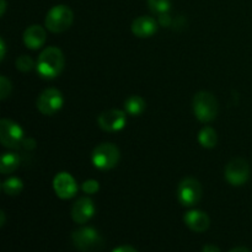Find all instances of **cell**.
Masks as SVG:
<instances>
[{
  "instance_id": "obj_1",
  "label": "cell",
  "mask_w": 252,
  "mask_h": 252,
  "mask_svg": "<svg viewBox=\"0 0 252 252\" xmlns=\"http://www.w3.org/2000/svg\"><path fill=\"white\" fill-rule=\"evenodd\" d=\"M65 59L63 52L57 47L43 49L37 61V71L44 79H54L63 71Z\"/></svg>"
},
{
  "instance_id": "obj_2",
  "label": "cell",
  "mask_w": 252,
  "mask_h": 252,
  "mask_svg": "<svg viewBox=\"0 0 252 252\" xmlns=\"http://www.w3.org/2000/svg\"><path fill=\"white\" fill-rule=\"evenodd\" d=\"M193 112L197 120L203 123L212 122L218 115V101L213 94L199 91L193 97Z\"/></svg>"
},
{
  "instance_id": "obj_3",
  "label": "cell",
  "mask_w": 252,
  "mask_h": 252,
  "mask_svg": "<svg viewBox=\"0 0 252 252\" xmlns=\"http://www.w3.org/2000/svg\"><path fill=\"white\" fill-rule=\"evenodd\" d=\"M120 149L112 143H102L94 149L91 161L98 170H111L120 161Z\"/></svg>"
},
{
  "instance_id": "obj_4",
  "label": "cell",
  "mask_w": 252,
  "mask_h": 252,
  "mask_svg": "<svg viewBox=\"0 0 252 252\" xmlns=\"http://www.w3.org/2000/svg\"><path fill=\"white\" fill-rule=\"evenodd\" d=\"M73 20L74 14L70 7L66 5H56L47 12L46 27L51 32L61 33L71 26Z\"/></svg>"
},
{
  "instance_id": "obj_5",
  "label": "cell",
  "mask_w": 252,
  "mask_h": 252,
  "mask_svg": "<svg viewBox=\"0 0 252 252\" xmlns=\"http://www.w3.org/2000/svg\"><path fill=\"white\" fill-rule=\"evenodd\" d=\"M73 244L80 251H98L103 248L105 241L101 234L91 226H85L75 230L71 235Z\"/></svg>"
},
{
  "instance_id": "obj_6",
  "label": "cell",
  "mask_w": 252,
  "mask_h": 252,
  "mask_svg": "<svg viewBox=\"0 0 252 252\" xmlns=\"http://www.w3.org/2000/svg\"><path fill=\"white\" fill-rule=\"evenodd\" d=\"M202 186L193 177H187L177 187V199L185 207H193L201 201Z\"/></svg>"
},
{
  "instance_id": "obj_7",
  "label": "cell",
  "mask_w": 252,
  "mask_h": 252,
  "mask_svg": "<svg viewBox=\"0 0 252 252\" xmlns=\"http://www.w3.org/2000/svg\"><path fill=\"white\" fill-rule=\"evenodd\" d=\"M0 140L9 149H19L24 142V130L14 121L2 118L0 121Z\"/></svg>"
},
{
  "instance_id": "obj_8",
  "label": "cell",
  "mask_w": 252,
  "mask_h": 252,
  "mask_svg": "<svg viewBox=\"0 0 252 252\" xmlns=\"http://www.w3.org/2000/svg\"><path fill=\"white\" fill-rule=\"evenodd\" d=\"M225 180L231 186H243L250 179V165L245 159L236 158L225 166Z\"/></svg>"
},
{
  "instance_id": "obj_9",
  "label": "cell",
  "mask_w": 252,
  "mask_h": 252,
  "mask_svg": "<svg viewBox=\"0 0 252 252\" xmlns=\"http://www.w3.org/2000/svg\"><path fill=\"white\" fill-rule=\"evenodd\" d=\"M64 98L63 95L57 89H46L43 93L37 98V108L42 115L52 116L54 113L58 112L62 107H63Z\"/></svg>"
},
{
  "instance_id": "obj_10",
  "label": "cell",
  "mask_w": 252,
  "mask_h": 252,
  "mask_svg": "<svg viewBox=\"0 0 252 252\" xmlns=\"http://www.w3.org/2000/svg\"><path fill=\"white\" fill-rule=\"evenodd\" d=\"M127 122V112L122 110H108L101 113L97 118V123L105 132H118L123 129Z\"/></svg>"
},
{
  "instance_id": "obj_11",
  "label": "cell",
  "mask_w": 252,
  "mask_h": 252,
  "mask_svg": "<svg viewBox=\"0 0 252 252\" xmlns=\"http://www.w3.org/2000/svg\"><path fill=\"white\" fill-rule=\"evenodd\" d=\"M53 189L57 196L62 199L73 198L78 192V185L74 177L68 172H59L53 180Z\"/></svg>"
},
{
  "instance_id": "obj_12",
  "label": "cell",
  "mask_w": 252,
  "mask_h": 252,
  "mask_svg": "<svg viewBox=\"0 0 252 252\" xmlns=\"http://www.w3.org/2000/svg\"><path fill=\"white\" fill-rule=\"evenodd\" d=\"M96 207L95 203L89 197H81L75 203L73 204L71 208V218L75 223L84 224L90 220L95 216Z\"/></svg>"
},
{
  "instance_id": "obj_13",
  "label": "cell",
  "mask_w": 252,
  "mask_h": 252,
  "mask_svg": "<svg viewBox=\"0 0 252 252\" xmlns=\"http://www.w3.org/2000/svg\"><path fill=\"white\" fill-rule=\"evenodd\" d=\"M158 31L157 20L150 16H140L137 17L132 22V32L137 37L140 38H147L153 36Z\"/></svg>"
},
{
  "instance_id": "obj_14",
  "label": "cell",
  "mask_w": 252,
  "mask_h": 252,
  "mask_svg": "<svg viewBox=\"0 0 252 252\" xmlns=\"http://www.w3.org/2000/svg\"><path fill=\"white\" fill-rule=\"evenodd\" d=\"M185 224L196 233H203L209 228L211 219L202 211H189L184 217Z\"/></svg>"
},
{
  "instance_id": "obj_15",
  "label": "cell",
  "mask_w": 252,
  "mask_h": 252,
  "mask_svg": "<svg viewBox=\"0 0 252 252\" xmlns=\"http://www.w3.org/2000/svg\"><path fill=\"white\" fill-rule=\"evenodd\" d=\"M46 31L38 25H32L24 32V43L30 49H39L46 42Z\"/></svg>"
},
{
  "instance_id": "obj_16",
  "label": "cell",
  "mask_w": 252,
  "mask_h": 252,
  "mask_svg": "<svg viewBox=\"0 0 252 252\" xmlns=\"http://www.w3.org/2000/svg\"><path fill=\"white\" fill-rule=\"evenodd\" d=\"M125 111L130 116H140L145 111L144 98L138 95L128 97L125 102Z\"/></svg>"
},
{
  "instance_id": "obj_17",
  "label": "cell",
  "mask_w": 252,
  "mask_h": 252,
  "mask_svg": "<svg viewBox=\"0 0 252 252\" xmlns=\"http://www.w3.org/2000/svg\"><path fill=\"white\" fill-rule=\"evenodd\" d=\"M20 157L15 153H5L1 157V162H0V172L4 175L11 174L19 167Z\"/></svg>"
},
{
  "instance_id": "obj_18",
  "label": "cell",
  "mask_w": 252,
  "mask_h": 252,
  "mask_svg": "<svg viewBox=\"0 0 252 252\" xmlns=\"http://www.w3.org/2000/svg\"><path fill=\"white\" fill-rule=\"evenodd\" d=\"M198 142L203 148L212 149L217 145L218 135H217V132L212 127H204L198 133Z\"/></svg>"
},
{
  "instance_id": "obj_19",
  "label": "cell",
  "mask_w": 252,
  "mask_h": 252,
  "mask_svg": "<svg viewBox=\"0 0 252 252\" xmlns=\"http://www.w3.org/2000/svg\"><path fill=\"white\" fill-rule=\"evenodd\" d=\"M2 191L5 192L9 196H17L22 192V189H24V184L20 179L17 177H10V179L5 180L1 185Z\"/></svg>"
},
{
  "instance_id": "obj_20",
  "label": "cell",
  "mask_w": 252,
  "mask_h": 252,
  "mask_svg": "<svg viewBox=\"0 0 252 252\" xmlns=\"http://www.w3.org/2000/svg\"><path fill=\"white\" fill-rule=\"evenodd\" d=\"M148 6L153 14L161 15L169 12V10L171 9V1L170 0H148Z\"/></svg>"
},
{
  "instance_id": "obj_21",
  "label": "cell",
  "mask_w": 252,
  "mask_h": 252,
  "mask_svg": "<svg viewBox=\"0 0 252 252\" xmlns=\"http://www.w3.org/2000/svg\"><path fill=\"white\" fill-rule=\"evenodd\" d=\"M33 66V61H32V58H30L29 56H21L16 59V69L22 71V73H27V71L31 70Z\"/></svg>"
},
{
  "instance_id": "obj_22",
  "label": "cell",
  "mask_w": 252,
  "mask_h": 252,
  "mask_svg": "<svg viewBox=\"0 0 252 252\" xmlns=\"http://www.w3.org/2000/svg\"><path fill=\"white\" fill-rule=\"evenodd\" d=\"M11 93V83L6 76H0V98L5 100Z\"/></svg>"
},
{
  "instance_id": "obj_23",
  "label": "cell",
  "mask_w": 252,
  "mask_h": 252,
  "mask_svg": "<svg viewBox=\"0 0 252 252\" xmlns=\"http://www.w3.org/2000/svg\"><path fill=\"white\" fill-rule=\"evenodd\" d=\"M81 189H83L85 193L94 194L100 189V185H98V182L94 179L86 180V181H84L83 185H81Z\"/></svg>"
},
{
  "instance_id": "obj_24",
  "label": "cell",
  "mask_w": 252,
  "mask_h": 252,
  "mask_svg": "<svg viewBox=\"0 0 252 252\" xmlns=\"http://www.w3.org/2000/svg\"><path fill=\"white\" fill-rule=\"evenodd\" d=\"M158 22H159L160 26L167 27L170 26V24H171V17H170V15L167 14V12H165V14L159 15V20H158Z\"/></svg>"
},
{
  "instance_id": "obj_25",
  "label": "cell",
  "mask_w": 252,
  "mask_h": 252,
  "mask_svg": "<svg viewBox=\"0 0 252 252\" xmlns=\"http://www.w3.org/2000/svg\"><path fill=\"white\" fill-rule=\"evenodd\" d=\"M22 147L27 150L29 149L32 150L34 147H36V142H34L33 139H24V142H22Z\"/></svg>"
},
{
  "instance_id": "obj_26",
  "label": "cell",
  "mask_w": 252,
  "mask_h": 252,
  "mask_svg": "<svg viewBox=\"0 0 252 252\" xmlns=\"http://www.w3.org/2000/svg\"><path fill=\"white\" fill-rule=\"evenodd\" d=\"M113 252H137L134 248H132V246H120V248H116L112 250Z\"/></svg>"
},
{
  "instance_id": "obj_27",
  "label": "cell",
  "mask_w": 252,
  "mask_h": 252,
  "mask_svg": "<svg viewBox=\"0 0 252 252\" xmlns=\"http://www.w3.org/2000/svg\"><path fill=\"white\" fill-rule=\"evenodd\" d=\"M0 61H4L5 58V52H6V47H5V42L4 38L0 39Z\"/></svg>"
},
{
  "instance_id": "obj_28",
  "label": "cell",
  "mask_w": 252,
  "mask_h": 252,
  "mask_svg": "<svg viewBox=\"0 0 252 252\" xmlns=\"http://www.w3.org/2000/svg\"><path fill=\"white\" fill-rule=\"evenodd\" d=\"M220 249L217 248V246H212V245H207L203 248V252H219Z\"/></svg>"
},
{
  "instance_id": "obj_29",
  "label": "cell",
  "mask_w": 252,
  "mask_h": 252,
  "mask_svg": "<svg viewBox=\"0 0 252 252\" xmlns=\"http://www.w3.org/2000/svg\"><path fill=\"white\" fill-rule=\"evenodd\" d=\"M0 2H1V7H0V15H4L5 14V10H6V1L5 0H0Z\"/></svg>"
},
{
  "instance_id": "obj_30",
  "label": "cell",
  "mask_w": 252,
  "mask_h": 252,
  "mask_svg": "<svg viewBox=\"0 0 252 252\" xmlns=\"http://www.w3.org/2000/svg\"><path fill=\"white\" fill-rule=\"evenodd\" d=\"M239 251L248 252V251H250V249H248V248H234V249H231V250H230V252H239Z\"/></svg>"
},
{
  "instance_id": "obj_31",
  "label": "cell",
  "mask_w": 252,
  "mask_h": 252,
  "mask_svg": "<svg viewBox=\"0 0 252 252\" xmlns=\"http://www.w3.org/2000/svg\"><path fill=\"white\" fill-rule=\"evenodd\" d=\"M0 217H1V220H0V226H4L5 225V212L1 211L0 212Z\"/></svg>"
}]
</instances>
